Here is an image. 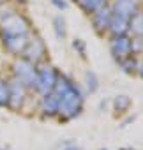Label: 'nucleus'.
I'll use <instances>...</instances> for the list:
<instances>
[{
	"label": "nucleus",
	"mask_w": 143,
	"mask_h": 150,
	"mask_svg": "<svg viewBox=\"0 0 143 150\" xmlns=\"http://www.w3.org/2000/svg\"><path fill=\"white\" fill-rule=\"evenodd\" d=\"M4 39V46L9 53H23L25 46H27V35H16V37H2Z\"/></svg>",
	"instance_id": "9d476101"
},
{
	"label": "nucleus",
	"mask_w": 143,
	"mask_h": 150,
	"mask_svg": "<svg viewBox=\"0 0 143 150\" xmlns=\"http://www.w3.org/2000/svg\"><path fill=\"white\" fill-rule=\"evenodd\" d=\"M110 48H111V55L118 62L132 55V41L129 37H125V35H115Z\"/></svg>",
	"instance_id": "39448f33"
},
{
	"label": "nucleus",
	"mask_w": 143,
	"mask_h": 150,
	"mask_svg": "<svg viewBox=\"0 0 143 150\" xmlns=\"http://www.w3.org/2000/svg\"><path fill=\"white\" fill-rule=\"evenodd\" d=\"M27 97V88L25 85H21L18 80H13L9 83V108L11 110H21L23 103Z\"/></svg>",
	"instance_id": "0eeeda50"
},
{
	"label": "nucleus",
	"mask_w": 143,
	"mask_h": 150,
	"mask_svg": "<svg viewBox=\"0 0 143 150\" xmlns=\"http://www.w3.org/2000/svg\"><path fill=\"white\" fill-rule=\"evenodd\" d=\"M78 4L81 6V9L85 11V13H96V11H99L103 6H104V0H78Z\"/></svg>",
	"instance_id": "f8f14e48"
},
{
	"label": "nucleus",
	"mask_w": 143,
	"mask_h": 150,
	"mask_svg": "<svg viewBox=\"0 0 143 150\" xmlns=\"http://www.w3.org/2000/svg\"><path fill=\"white\" fill-rule=\"evenodd\" d=\"M53 94L58 97V115L64 120H71L81 113L83 96L80 88L76 87V83H73L67 76H64V74L60 76L58 74Z\"/></svg>",
	"instance_id": "f257e3e1"
},
{
	"label": "nucleus",
	"mask_w": 143,
	"mask_h": 150,
	"mask_svg": "<svg viewBox=\"0 0 143 150\" xmlns=\"http://www.w3.org/2000/svg\"><path fill=\"white\" fill-rule=\"evenodd\" d=\"M125 150H132V148H125Z\"/></svg>",
	"instance_id": "4be33fe9"
},
{
	"label": "nucleus",
	"mask_w": 143,
	"mask_h": 150,
	"mask_svg": "<svg viewBox=\"0 0 143 150\" xmlns=\"http://www.w3.org/2000/svg\"><path fill=\"white\" fill-rule=\"evenodd\" d=\"M9 104V81L0 78V108Z\"/></svg>",
	"instance_id": "4468645a"
},
{
	"label": "nucleus",
	"mask_w": 143,
	"mask_h": 150,
	"mask_svg": "<svg viewBox=\"0 0 143 150\" xmlns=\"http://www.w3.org/2000/svg\"><path fill=\"white\" fill-rule=\"evenodd\" d=\"M73 46H74V50H78V51H80V55H81V57H85V44H83V41H81V39H76V41L73 42Z\"/></svg>",
	"instance_id": "6ab92c4d"
},
{
	"label": "nucleus",
	"mask_w": 143,
	"mask_h": 150,
	"mask_svg": "<svg viewBox=\"0 0 143 150\" xmlns=\"http://www.w3.org/2000/svg\"><path fill=\"white\" fill-rule=\"evenodd\" d=\"M14 80H18L21 85H25V88H35V78H37V69H35V64L21 58L14 64Z\"/></svg>",
	"instance_id": "f03ea898"
},
{
	"label": "nucleus",
	"mask_w": 143,
	"mask_h": 150,
	"mask_svg": "<svg viewBox=\"0 0 143 150\" xmlns=\"http://www.w3.org/2000/svg\"><path fill=\"white\" fill-rule=\"evenodd\" d=\"M57 78L58 72L55 71V67L51 65H42L41 69H37V78H35V90L41 96L51 94L55 85H57Z\"/></svg>",
	"instance_id": "7ed1b4c3"
},
{
	"label": "nucleus",
	"mask_w": 143,
	"mask_h": 150,
	"mask_svg": "<svg viewBox=\"0 0 143 150\" xmlns=\"http://www.w3.org/2000/svg\"><path fill=\"white\" fill-rule=\"evenodd\" d=\"M87 85H88V90L90 92H96L97 90V78H96V74L94 72H87Z\"/></svg>",
	"instance_id": "a211bd4d"
},
{
	"label": "nucleus",
	"mask_w": 143,
	"mask_h": 150,
	"mask_svg": "<svg viewBox=\"0 0 143 150\" xmlns=\"http://www.w3.org/2000/svg\"><path fill=\"white\" fill-rule=\"evenodd\" d=\"M92 21H94L96 30H99V32H101V30H106V28L110 27V21H111V11H110L108 7H101L99 11L94 13Z\"/></svg>",
	"instance_id": "9b49d317"
},
{
	"label": "nucleus",
	"mask_w": 143,
	"mask_h": 150,
	"mask_svg": "<svg viewBox=\"0 0 143 150\" xmlns=\"http://www.w3.org/2000/svg\"><path fill=\"white\" fill-rule=\"evenodd\" d=\"M139 74H141V78H143V64H141V67H139Z\"/></svg>",
	"instance_id": "412c9836"
},
{
	"label": "nucleus",
	"mask_w": 143,
	"mask_h": 150,
	"mask_svg": "<svg viewBox=\"0 0 143 150\" xmlns=\"http://www.w3.org/2000/svg\"><path fill=\"white\" fill-rule=\"evenodd\" d=\"M129 28L136 34V35H143V14H134L129 21Z\"/></svg>",
	"instance_id": "ddd939ff"
},
{
	"label": "nucleus",
	"mask_w": 143,
	"mask_h": 150,
	"mask_svg": "<svg viewBox=\"0 0 143 150\" xmlns=\"http://www.w3.org/2000/svg\"><path fill=\"white\" fill-rule=\"evenodd\" d=\"M28 23L20 14H9L2 21V37H16V35H27Z\"/></svg>",
	"instance_id": "20e7f679"
},
{
	"label": "nucleus",
	"mask_w": 143,
	"mask_h": 150,
	"mask_svg": "<svg viewBox=\"0 0 143 150\" xmlns=\"http://www.w3.org/2000/svg\"><path fill=\"white\" fill-rule=\"evenodd\" d=\"M120 65H122V69L125 71V72H132L138 65H136V60H134V57L131 55V57H127V58H124V60H120L118 62Z\"/></svg>",
	"instance_id": "f3484780"
},
{
	"label": "nucleus",
	"mask_w": 143,
	"mask_h": 150,
	"mask_svg": "<svg viewBox=\"0 0 143 150\" xmlns=\"http://www.w3.org/2000/svg\"><path fill=\"white\" fill-rule=\"evenodd\" d=\"M44 53H46V48H44V42L39 39V37H34L32 41L27 42L25 50H23V58L32 62V64H37L39 60L44 58Z\"/></svg>",
	"instance_id": "423d86ee"
},
{
	"label": "nucleus",
	"mask_w": 143,
	"mask_h": 150,
	"mask_svg": "<svg viewBox=\"0 0 143 150\" xmlns=\"http://www.w3.org/2000/svg\"><path fill=\"white\" fill-rule=\"evenodd\" d=\"M39 111H41L44 117H48V118H51V117L58 115V97H57L53 92H51V94L42 96V97H41Z\"/></svg>",
	"instance_id": "1a4fd4ad"
},
{
	"label": "nucleus",
	"mask_w": 143,
	"mask_h": 150,
	"mask_svg": "<svg viewBox=\"0 0 143 150\" xmlns=\"http://www.w3.org/2000/svg\"><path fill=\"white\" fill-rule=\"evenodd\" d=\"M129 106H131V99L127 96H118L115 99V110L117 111H125Z\"/></svg>",
	"instance_id": "dca6fc26"
},
{
	"label": "nucleus",
	"mask_w": 143,
	"mask_h": 150,
	"mask_svg": "<svg viewBox=\"0 0 143 150\" xmlns=\"http://www.w3.org/2000/svg\"><path fill=\"white\" fill-rule=\"evenodd\" d=\"M53 25H55V34H57V37L58 39H64L65 37V21H64V18L62 16H57L55 20H53Z\"/></svg>",
	"instance_id": "2eb2a0df"
},
{
	"label": "nucleus",
	"mask_w": 143,
	"mask_h": 150,
	"mask_svg": "<svg viewBox=\"0 0 143 150\" xmlns=\"http://www.w3.org/2000/svg\"><path fill=\"white\" fill-rule=\"evenodd\" d=\"M51 4L57 6L58 9H67V2H65V0H51Z\"/></svg>",
	"instance_id": "aec40b11"
},
{
	"label": "nucleus",
	"mask_w": 143,
	"mask_h": 150,
	"mask_svg": "<svg viewBox=\"0 0 143 150\" xmlns=\"http://www.w3.org/2000/svg\"><path fill=\"white\" fill-rule=\"evenodd\" d=\"M111 13L115 16H120V18L131 21V18L134 14H138V4H136V0H117Z\"/></svg>",
	"instance_id": "6e6552de"
}]
</instances>
